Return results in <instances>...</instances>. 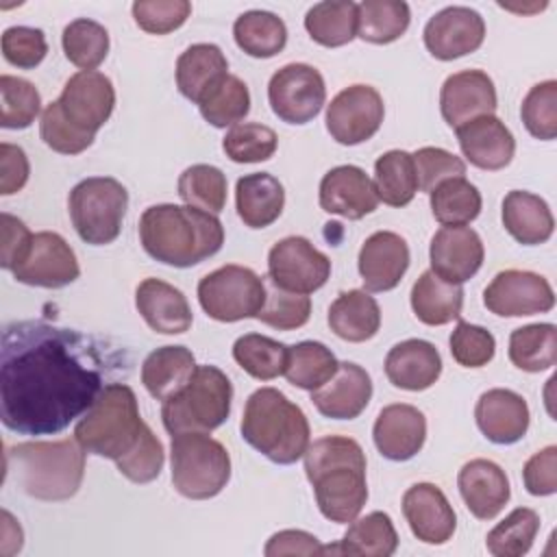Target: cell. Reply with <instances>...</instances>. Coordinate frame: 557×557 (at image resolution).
I'll return each mask as SVG.
<instances>
[{"mask_svg": "<svg viewBox=\"0 0 557 557\" xmlns=\"http://www.w3.org/2000/svg\"><path fill=\"white\" fill-rule=\"evenodd\" d=\"M117 361L94 337L44 320L4 326L0 418L20 435H54L81 418Z\"/></svg>", "mask_w": 557, "mask_h": 557, "instance_id": "obj_1", "label": "cell"}, {"mask_svg": "<svg viewBox=\"0 0 557 557\" xmlns=\"http://www.w3.org/2000/svg\"><path fill=\"white\" fill-rule=\"evenodd\" d=\"M302 459L320 513L337 524L352 522L368 500L366 455L359 442L324 435L307 446Z\"/></svg>", "mask_w": 557, "mask_h": 557, "instance_id": "obj_2", "label": "cell"}, {"mask_svg": "<svg viewBox=\"0 0 557 557\" xmlns=\"http://www.w3.org/2000/svg\"><path fill=\"white\" fill-rule=\"evenodd\" d=\"M139 242L159 263L191 268L224 244L218 215L189 205H152L139 218Z\"/></svg>", "mask_w": 557, "mask_h": 557, "instance_id": "obj_3", "label": "cell"}, {"mask_svg": "<svg viewBox=\"0 0 557 557\" xmlns=\"http://www.w3.org/2000/svg\"><path fill=\"white\" fill-rule=\"evenodd\" d=\"M239 429L255 450L278 466L296 463L311 444L305 411L274 387H259L248 396Z\"/></svg>", "mask_w": 557, "mask_h": 557, "instance_id": "obj_4", "label": "cell"}, {"mask_svg": "<svg viewBox=\"0 0 557 557\" xmlns=\"http://www.w3.org/2000/svg\"><path fill=\"white\" fill-rule=\"evenodd\" d=\"M7 470L33 498L67 500L83 483L85 450L76 440L22 442L7 448Z\"/></svg>", "mask_w": 557, "mask_h": 557, "instance_id": "obj_5", "label": "cell"}, {"mask_svg": "<svg viewBox=\"0 0 557 557\" xmlns=\"http://www.w3.org/2000/svg\"><path fill=\"white\" fill-rule=\"evenodd\" d=\"M144 429L135 392L126 383H107L76 422L74 440L85 453L117 461L137 444Z\"/></svg>", "mask_w": 557, "mask_h": 557, "instance_id": "obj_6", "label": "cell"}, {"mask_svg": "<svg viewBox=\"0 0 557 557\" xmlns=\"http://www.w3.org/2000/svg\"><path fill=\"white\" fill-rule=\"evenodd\" d=\"M233 385L215 366H198L191 381L174 396L163 400L161 420L170 435L222 426L231 413Z\"/></svg>", "mask_w": 557, "mask_h": 557, "instance_id": "obj_7", "label": "cell"}, {"mask_svg": "<svg viewBox=\"0 0 557 557\" xmlns=\"http://www.w3.org/2000/svg\"><path fill=\"white\" fill-rule=\"evenodd\" d=\"M172 485L191 500L218 496L231 479V457L222 442L209 433L187 431L172 435Z\"/></svg>", "mask_w": 557, "mask_h": 557, "instance_id": "obj_8", "label": "cell"}, {"mask_svg": "<svg viewBox=\"0 0 557 557\" xmlns=\"http://www.w3.org/2000/svg\"><path fill=\"white\" fill-rule=\"evenodd\" d=\"M67 207L78 237L91 246H104L122 231L128 191L111 176H89L72 187Z\"/></svg>", "mask_w": 557, "mask_h": 557, "instance_id": "obj_9", "label": "cell"}, {"mask_svg": "<svg viewBox=\"0 0 557 557\" xmlns=\"http://www.w3.org/2000/svg\"><path fill=\"white\" fill-rule=\"evenodd\" d=\"M198 302L218 322L257 318L265 302V278L244 265H222L200 278Z\"/></svg>", "mask_w": 557, "mask_h": 557, "instance_id": "obj_10", "label": "cell"}, {"mask_svg": "<svg viewBox=\"0 0 557 557\" xmlns=\"http://www.w3.org/2000/svg\"><path fill=\"white\" fill-rule=\"evenodd\" d=\"M268 100L278 120L287 124H307L324 107V78L313 65L287 63L272 74L268 83Z\"/></svg>", "mask_w": 557, "mask_h": 557, "instance_id": "obj_11", "label": "cell"}, {"mask_svg": "<svg viewBox=\"0 0 557 557\" xmlns=\"http://www.w3.org/2000/svg\"><path fill=\"white\" fill-rule=\"evenodd\" d=\"M331 276V261L307 237L292 235L276 242L268 252V281L276 287L311 294Z\"/></svg>", "mask_w": 557, "mask_h": 557, "instance_id": "obj_12", "label": "cell"}, {"mask_svg": "<svg viewBox=\"0 0 557 557\" xmlns=\"http://www.w3.org/2000/svg\"><path fill=\"white\" fill-rule=\"evenodd\" d=\"M385 104L370 85H350L342 89L326 107V131L342 146L368 141L383 124Z\"/></svg>", "mask_w": 557, "mask_h": 557, "instance_id": "obj_13", "label": "cell"}, {"mask_svg": "<svg viewBox=\"0 0 557 557\" xmlns=\"http://www.w3.org/2000/svg\"><path fill=\"white\" fill-rule=\"evenodd\" d=\"M483 305L500 318L548 313L555 307L550 283L529 270H503L483 289Z\"/></svg>", "mask_w": 557, "mask_h": 557, "instance_id": "obj_14", "label": "cell"}, {"mask_svg": "<svg viewBox=\"0 0 557 557\" xmlns=\"http://www.w3.org/2000/svg\"><path fill=\"white\" fill-rule=\"evenodd\" d=\"M57 102L72 126L96 135L113 113L115 89L111 78L102 72L81 70L70 76Z\"/></svg>", "mask_w": 557, "mask_h": 557, "instance_id": "obj_15", "label": "cell"}, {"mask_svg": "<svg viewBox=\"0 0 557 557\" xmlns=\"http://www.w3.org/2000/svg\"><path fill=\"white\" fill-rule=\"evenodd\" d=\"M81 274V265L72 246L52 231L33 235V244L24 261L13 270L15 281L33 287L59 289L74 283Z\"/></svg>", "mask_w": 557, "mask_h": 557, "instance_id": "obj_16", "label": "cell"}, {"mask_svg": "<svg viewBox=\"0 0 557 557\" xmlns=\"http://www.w3.org/2000/svg\"><path fill=\"white\" fill-rule=\"evenodd\" d=\"M422 37L435 59L453 61L481 48L485 22L481 13L470 7H446L426 22Z\"/></svg>", "mask_w": 557, "mask_h": 557, "instance_id": "obj_17", "label": "cell"}, {"mask_svg": "<svg viewBox=\"0 0 557 557\" xmlns=\"http://www.w3.org/2000/svg\"><path fill=\"white\" fill-rule=\"evenodd\" d=\"M483 242L470 226H442L429 246L431 272L446 283L461 285L483 265Z\"/></svg>", "mask_w": 557, "mask_h": 557, "instance_id": "obj_18", "label": "cell"}, {"mask_svg": "<svg viewBox=\"0 0 557 557\" xmlns=\"http://www.w3.org/2000/svg\"><path fill=\"white\" fill-rule=\"evenodd\" d=\"M442 117L450 128H459L476 117L494 115L496 89L483 70H463L450 74L440 91Z\"/></svg>", "mask_w": 557, "mask_h": 557, "instance_id": "obj_19", "label": "cell"}, {"mask_svg": "<svg viewBox=\"0 0 557 557\" xmlns=\"http://www.w3.org/2000/svg\"><path fill=\"white\" fill-rule=\"evenodd\" d=\"M403 516L411 533L424 544H446L457 529L453 505L435 483L411 485L403 494Z\"/></svg>", "mask_w": 557, "mask_h": 557, "instance_id": "obj_20", "label": "cell"}, {"mask_svg": "<svg viewBox=\"0 0 557 557\" xmlns=\"http://www.w3.org/2000/svg\"><path fill=\"white\" fill-rule=\"evenodd\" d=\"M372 437L376 450L389 461H407L416 457L426 440V418L424 413L405 403L387 405L379 411Z\"/></svg>", "mask_w": 557, "mask_h": 557, "instance_id": "obj_21", "label": "cell"}, {"mask_svg": "<svg viewBox=\"0 0 557 557\" xmlns=\"http://www.w3.org/2000/svg\"><path fill=\"white\" fill-rule=\"evenodd\" d=\"M320 207L348 220H361L379 207L372 178L357 165H337L320 181Z\"/></svg>", "mask_w": 557, "mask_h": 557, "instance_id": "obj_22", "label": "cell"}, {"mask_svg": "<svg viewBox=\"0 0 557 557\" xmlns=\"http://www.w3.org/2000/svg\"><path fill=\"white\" fill-rule=\"evenodd\" d=\"M474 420L479 431L490 442L507 446L520 442L527 435L531 413L527 400L518 392L494 387L479 396Z\"/></svg>", "mask_w": 557, "mask_h": 557, "instance_id": "obj_23", "label": "cell"}, {"mask_svg": "<svg viewBox=\"0 0 557 557\" xmlns=\"http://www.w3.org/2000/svg\"><path fill=\"white\" fill-rule=\"evenodd\" d=\"M370 398L372 379L352 361H342L337 372L324 385L311 392L313 407L331 420H355L368 407Z\"/></svg>", "mask_w": 557, "mask_h": 557, "instance_id": "obj_24", "label": "cell"}, {"mask_svg": "<svg viewBox=\"0 0 557 557\" xmlns=\"http://www.w3.org/2000/svg\"><path fill=\"white\" fill-rule=\"evenodd\" d=\"M357 268L368 292H389L409 268V246L398 233L376 231L363 242Z\"/></svg>", "mask_w": 557, "mask_h": 557, "instance_id": "obj_25", "label": "cell"}, {"mask_svg": "<svg viewBox=\"0 0 557 557\" xmlns=\"http://www.w3.org/2000/svg\"><path fill=\"white\" fill-rule=\"evenodd\" d=\"M457 487L468 511L479 520L496 518L511 496L505 470L490 459H470L463 463Z\"/></svg>", "mask_w": 557, "mask_h": 557, "instance_id": "obj_26", "label": "cell"}, {"mask_svg": "<svg viewBox=\"0 0 557 557\" xmlns=\"http://www.w3.org/2000/svg\"><path fill=\"white\" fill-rule=\"evenodd\" d=\"M457 141L463 157L481 170H503L511 163L516 152V139L503 120L496 115L476 117L457 131Z\"/></svg>", "mask_w": 557, "mask_h": 557, "instance_id": "obj_27", "label": "cell"}, {"mask_svg": "<svg viewBox=\"0 0 557 557\" xmlns=\"http://www.w3.org/2000/svg\"><path fill=\"white\" fill-rule=\"evenodd\" d=\"M135 307L146 324L161 335H181L194 320L185 294L161 278H144L137 285Z\"/></svg>", "mask_w": 557, "mask_h": 557, "instance_id": "obj_28", "label": "cell"}, {"mask_svg": "<svg viewBox=\"0 0 557 557\" xmlns=\"http://www.w3.org/2000/svg\"><path fill=\"white\" fill-rule=\"evenodd\" d=\"M442 374L440 350L426 339H405L389 348L385 376L394 387L407 392L429 389Z\"/></svg>", "mask_w": 557, "mask_h": 557, "instance_id": "obj_29", "label": "cell"}, {"mask_svg": "<svg viewBox=\"0 0 557 557\" xmlns=\"http://www.w3.org/2000/svg\"><path fill=\"white\" fill-rule=\"evenodd\" d=\"M503 226L522 246H537L550 239L555 231V218L544 198L511 189L503 200Z\"/></svg>", "mask_w": 557, "mask_h": 557, "instance_id": "obj_30", "label": "cell"}, {"mask_svg": "<svg viewBox=\"0 0 557 557\" xmlns=\"http://www.w3.org/2000/svg\"><path fill=\"white\" fill-rule=\"evenodd\" d=\"M235 207L248 228H265L278 220L285 207L281 181L268 172H252L235 185Z\"/></svg>", "mask_w": 557, "mask_h": 557, "instance_id": "obj_31", "label": "cell"}, {"mask_svg": "<svg viewBox=\"0 0 557 557\" xmlns=\"http://www.w3.org/2000/svg\"><path fill=\"white\" fill-rule=\"evenodd\" d=\"M226 74L228 61L215 44H194L176 59V87L187 100L196 104Z\"/></svg>", "mask_w": 557, "mask_h": 557, "instance_id": "obj_32", "label": "cell"}, {"mask_svg": "<svg viewBox=\"0 0 557 557\" xmlns=\"http://www.w3.org/2000/svg\"><path fill=\"white\" fill-rule=\"evenodd\" d=\"M326 322L339 339L361 344L379 333L381 309L366 289H350L331 302Z\"/></svg>", "mask_w": 557, "mask_h": 557, "instance_id": "obj_33", "label": "cell"}, {"mask_svg": "<svg viewBox=\"0 0 557 557\" xmlns=\"http://www.w3.org/2000/svg\"><path fill=\"white\" fill-rule=\"evenodd\" d=\"M196 359L185 346H161L141 363V383L157 400L178 394L196 372Z\"/></svg>", "mask_w": 557, "mask_h": 557, "instance_id": "obj_34", "label": "cell"}, {"mask_svg": "<svg viewBox=\"0 0 557 557\" xmlns=\"http://www.w3.org/2000/svg\"><path fill=\"white\" fill-rule=\"evenodd\" d=\"M398 548V533L394 522L383 511L366 513L355 518L339 544L322 546V555H366V557H389Z\"/></svg>", "mask_w": 557, "mask_h": 557, "instance_id": "obj_35", "label": "cell"}, {"mask_svg": "<svg viewBox=\"0 0 557 557\" xmlns=\"http://www.w3.org/2000/svg\"><path fill=\"white\" fill-rule=\"evenodd\" d=\"M463 307L461 285L446 283L431 270L422 272L411 287V309L422 324L442 326L459 320Z\"/></svg>", "mask_w": 557, "mask_h": 557, "instance_id": "obj_36", "label": "cell"}, {"mask_svg": "<svg viewBox=\"0 0 557 557\" xmlns=\"http://www.w3.org/2000/svg\"><path fill=\"white\" fill-rule=\"evenodd\" d=\"M235 44L255 59H270L287 44L285 22L270 11H246L233 24Z\"/></svg>", "mask_w": 557, "mask_h": 557, "instance_id": "obj_37", "label": "cell"}, {"mask_svg": "<svg viewBox=\"0 0 557 557\" xmlns=\"http://www.w3.org/2000/svg\"><path fill=\"white\" fill-rule=\"evenodd\" d=\"M309 37L324 48H339L357 37V4L352 0H326L305 15Z\"/></svg>", "mask_w": 557, "mask_h": 557, "instance_id": "obj_38", "label": "cell"}, {"mask_svg": "<svg viewBox=\"0 0 557 557\" xmlns=\"http://www.w3.org/2000/svg\"><path fill=\"white\" fill-rule=\"evenodd\" d=\"M411 11L403 0H363L357 4V37L368 44H392L409 28Z\"/></svg>", "mask_w": 557, "mask_h": 557, "instance_id": "obj_39", "label": "cell"}, {"mask_svg": "<svg viewBox=\"0 0 557 557\" xmlns=\"http://www.w3.org/2000/svg\"><path fill=\"white\" fill-rule=\"evenodd\" d=\"M509 359L524 372H544L557 361V326L527 324L509 335Z\"/></svg>", "mask_w": 557, "mask_h": 557, "instance_id": "obj_40", "label": "cell"}, {"mask_svg": "<svg viewBox=\"0 0 557 557\" xmlns=\"http://www.w3.org/2000/svg\"><path fill=\"white\" fill-rule=\"evenodd\" d=\"M374 189L379 200L389 207H405L418 191L413 157L405 150H389L374 163Z\"/></svg>", "mask_w": 557, "mask_h": 557, "instance_id": "obj_41", "label": "cell"}, {"mask_svg": "<svg viewBox=\"0 0 557 557\" xmlns=\"http://www.w3.org/2000/svg\"><path fill=\"white\" fill-rule=\"evenodd\" d=\"M433 218L442 226H466L481 213V194L466 176L442 181L431 194Z\"/></svg>", "mask_w": 557, "mask_h": 557, "instance_id": "obj_42", "label": "cell"}, {"mask_svg": "<svg viewBox=\"0 0 557 557\" xmlns=\"http://www.w3.org/2000/svg\"><path fill=\"white\" fill-rule=\"evenodd\" d=\"M337 366L339 361L322 342H300L289 346L283 376L294 387L313 392L337 372Z\"/></svg>", "mask_w": 557, "mask_h": 557, "instance_id": "obj_43", "label": "cell"}, {"mask_svg": "<svg viewBox=\"0 0 557 557\" xmlns=\"http://www.w3.org/2000/svg\"><path fill=\"white\" fill-rule=\"evenodd\" d=\"M289 346L259 333H246L233 344L237 366L259 381H272L285 372Z\"/></svg>", "mask_w": 557, "mask_h": 557, "instance_id": "obj_44", "label": "cell"}, {"mask_svg": "<svg viewBox=\"0 0 557 557\" xmlns=\"http://www.w3.org/2000/svg\"><path fill=\"white\" fill-rule=\"evenodd\" d=\"M200 115L215 128H226L239 124L250 111V91L246 83L235 76L226 74L200 102Z\"/></svg>", "mask_w": 557, "mask_h": 557, "instance_id": "obj_45", "label": "cell"}, {"mask_svg": "<svg viewBox=\"0 0 557 557\" xmlns=\"http://www.w3.org/2000/svg\"><path fill=\"white\" fill-rule=\"evenodd\" d=\"M540 531V516L529 507H516L485 537V546L494 557H522L531 550Z\"/></svg>", "mask_w": 557, "mask_h": 557, "instance_id": "obj_46", "label": "cell"}, {"mask_svg": "<svg viewBox=\"0 0 557 557\" xmlns=\"http://www.w3.org/2000/svg\"><path fill=\"white\" fill-rule=\"evenodd\" d=\"M178 196L185 205L218 215L226 205V176L209 163L189 165L178 176Z\"/></svg>", "mask_w": 557, "mask_h": 557, "instance_id": "obj_47", "label": "cell"}, {"mask_svg": "<svg viewBox=\"0 0 557 557\" xmlns=\"http://www.w3.org/2000/svg\"><path fill=\"white\" fill-rule=\"evenodd\" d=\"M63 52L81 70H96L109 54V33L102 24L78 17L63 28Z\"/></svg>", "mask_w": 557, "mask_h": 557, "instance_id": "obj_48", "label": "cell"}, {"mask_svg": "<svg viewBox=\"0 0 557 557\" xmlns=\"http://www.w3.org/2000/svg\"><path fill=\"white\" fill-rule=\"evenodd\" d=\"M41 113V96L30 81L2 74L0 76V126L28 128Z\"/></svg>", "mask_w": 557, "mask_h": 557, "instance_id": "obj_49", "label": "cell"}, {"mask_svg": "<svg viewBox=\"0 0 557 557\" xmlns=\"http://www.w3.org/2000/svg\"><path fill=\"white\" fill-rule=\"evenodd\" d=\"M278 146L276 133L257 122H239L222 139V150L235 163H259L268 161Z\"/></svg>", "mask_w": 557, "mask_h": 557, "instance_id": "obj_50", "label": "cell"}, {"mask_svg": "<svg viewBox=\"0 0 557 557\" xmlns=\"http://www.w3.org/2000/svg\"><path fill=\"white\" fill-rule=\"evenodd\" d=\"M309 315L311 300L307 294L281 289L265 278V302L257 313L259 322L278 331H294L305 326L309 322Z\"/></svg>", "mask_w": 557, "mask_h": 557, "instance_id": "obj_51", "label": "cell"}, {"mask_svg": "<svg viewBox=\"0 0 557 557\" xmlns=\"http://www.w3.org/2000/svg\"><path fill=\"white\" fill-rule=\"evenodd\" d=\"M527 131L542 141L557 137V81L548 78L529 89L520 107Z\"/></svg>", "mask_w": 557, "mask_h": 557, "instance_id": "obj_52", "label": "cell"}, {"mask_svg": "<svg viewBox=\"0 0 557 557\" xmlns=\"http://www.w3.org/2000/svg\"><path fill=\"white\" fill-rule=\"evenodd\" d=\"M165 453L159 437L152 433V429L146 424L141 437L137 444L115 461L120 474H124L133 483H150L154 481L163 470Z\"/></svg>", "mask_w": 557, "mask_h": 557, "instance_id": "obj_53", "label": "cell"}, {"mask_svg": "<svg viewBox=\"0 0 557 557\" xmlns=\"http://www.w3.org/2000/svg\"><path fill=\"white\" fill-rule=\"evenodd\" d=\"M450 355L463 368H483L494 359L496 339L494 335L476 324L459 320L450 333Z\"/></svg>", "mask_w": 557, "mask_h": 557, "instance_id": "obj_54", "label": "cell"}, {"mask_svg": "<svg viewBox=\"0 0 557 557\" xmlns=\"http://www.w3.org/2000/svg\"><path fill=\"white\" fill-rule=\"evenodd\" d=\"M39 135L48 148L61 154H81L94 144L96 135L83 133L76 126H72L65 115L61 113L59 102L46 104L41 111V122H39Z\"/></svg>", "mask_w": 557, "mask_h": 557, "instance_id": "obj_55", "label": "cell"}, {"mask_svg": "<svg viewBox=\"0 0 557 557\" xmlns=\"http://www.w3.org/2000/svg\"><path fill=\"white\" fill-rule=\"evenodd\" d=\"M131 11L141 30L150 35H168L187 22L191 4L187 0H137Z\"/></svg>", "mask_w": 557, "mask_h": 557, "instance_id": "obj_56", "label": "cell"}, {"mask_svg": "<svg viewBox=\"0 0 557 557\" xmlns=\"http://www.w3.org/2000/svg\"><path fill=\"white\" fill-rule=\"evenodd\" d=\"M411 157H413V165H416L418 189H422L426 194H431L442 181L466 174V163L444 148L424 146V148L416 150Z\"/></svg>", "mask_w": 557, "mask_h": 557, "instance_id": "obj_57", "label": "cell"}, {"mask_svg": "<svg viewBox=\"0 0 557 557\" xmlns=\"http://www.w3.org/2000/svg\"><path fill=\"white\" fill-rule=\"evenodd\" d=\"M46 52V35L39 28L11 26L2 33V54L15 67L33 70L44 61Z\"/></svg>", "mask_w": 557, "mask_h": 557, "instance_id": "obj_58", "label": "cell"}, {"mask_svg": "<svg viewBox=\"0 0 557 557\" xmlns=\"http://www.w3.org/2000/svg\"><path fill=\"white\" fill-rule=\"evenodd\" d=\"M522 481L529 494L550 496L557 492V446H546L527 459Z\"/></svg>", "mask_w": 557, "mask_h": 557, "instance_id": "obj_59", "label": "cell"}, {"mask_svg": "<svg viewBox=\"0 0 557 557\" xmlns=\"http://www.w3.org/2000/svg\"><path fill=\"white\" fill-rule=\"evenodd\" d=\"M30 244H33V233L28 231V226L15 215L2 213V255H0L2 268L13 272L28 255Z\"/></svg>", "mask_w": 557, "mask_h": 557, "instance_id": "obj_60", "label": "cell"}, {"mask_svg": "<svg viewBox=\"0 0 557 557\" xmlns=\"http://www.w3.org/2000/svg\"><path fill=\"white\" fill-rule=\"evenodd\" d=\"M30 174V165H28V157L20 146L0 144V194L2 196H11L15 191H20Z\"/></svg>", "mask_w": 557, "mask_h": 557, "instance_id": "obj_61", "label": "cell"}, {"mask_svg": "<svg viewBox=\"0 0 557 557\" xmlns=\"http://www.w3.org/2000/svg\"><path fill=\"white\" fill-rule=\"evenodd\" d=\"M265 557H281V555H322V544L315 535L300 531V529H285L274 533L265 548Z\"/></svg>", "mask_w": 557, "mask_h": 557, "instance_id": "obj_62", "label": "cell"}, {"mask_svg": "<svg viewBox=\"0 0 557 557\" xmlns=\"http://www.w3.org/2000/svg\"><path fill=\"white\" fill-rule=\"evenodd\" d=\"M0 518H2V555L11 557L13 553H17L22 548L24 535H22L20 524L13 520V516L7 509H2Z\"/></svg>", "mask_w": 557, "mask_h": 557, "instance_id": "obj_63", "label": "cell"}]
</instances>
